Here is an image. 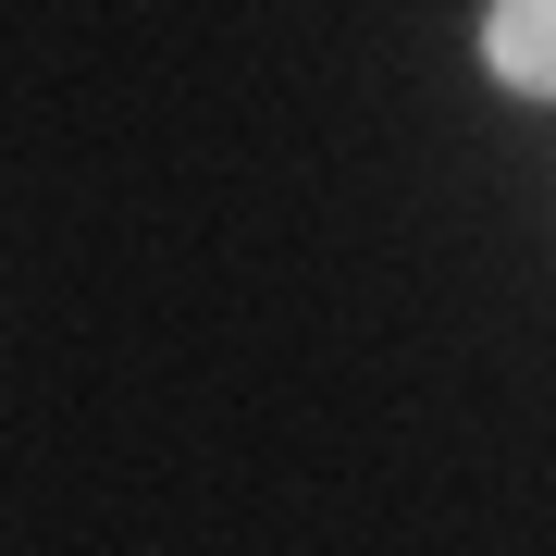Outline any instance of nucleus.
I'll use <instances>...</instances> for the list:
<instances>
[{"instance_id": "1", "label": "nucleus", "mask_w": 556, "mask_h": 556, "mask_svg": "<svg viewBox=\"0 0 556 556\" xmlns=\"http://www.w3.org/2000/svg\"><path fill=\"white\" fill-rule=\"evenodd\" d=\"M482 75L507 100H556V0H482Z\"/></svg>"}]
</instances>
